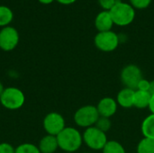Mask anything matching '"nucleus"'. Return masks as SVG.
I'll list each match as a JSON object with an SVG mask.
<instances>
[{"instance_id":"nucleus-1","label":"nucleus","mask_w":154,"mask_h":153,"mask_svg":"<svg viewBox=\"0 0 154 153\" xmlns=\"http://www.w3.org/2000/svg\"><path fill=\"white\" fill-rule=\"evenodd\" d=\"M59 149L65 152L74 153L80 149L83 143L82 133L74 127H65L57 136Z\"/></svg>"},{"instance_id":"nucleus-2","label":"nucleus","mask_w":154,"mask_h":153,"mask_svg":"<svg viewBox=\"0 0 154 153\" xmlns=\"http://www.w3.org/2000/svg\"><path fill=\"white\" fill-rule=\"evenodd\" d=\"M109 13L114 23L118 26H127L135 18V9L129 3H125L121 0H117Z\"/></svg>"},{"instance_id":"nucleus-3","label":"nucleus","mask_w":154,"mask_h":153,"mask_svg":"<svg viewBox=\"0 0 154 153\" xmlns=\"http://www.w3.org/2000/svg\"><path fill=\"white\" fill-rule=\"evenodd\" d=\"M25 102V96L23 92L15 87H5L0 96L1 105L8 110L14 111L23 107Z\"/></svg>"},{"instance_id":"nucleus-4","label":"nucleus","mask_w":154,"mask_h":153,"mask_svg":"<svg viewBox=\"0 0 154 153\" xmlns=\"http://www.w3.org/2000/svg\"><path fill=\"white\" fill-rule=\"evenodd\" d=\"M99 114L97 106L92 105H88L79 107L74 114L75 124L82 128H89L95 126L98 118Z\"/></svg>"},{"instance_id":"nucleus-5","label":"nucleus","mask_w":154,"mask_h":153,"mask_svg":"<svg viewBox=\"0 0 154 153\" xmlns=\"http://www.w3.org/2000/svg\"><path fill=\"white\" fill-rule=\"evenodd\" d=\"M82 137L83 142L93 151H102L108 142L106 133L100 131L96 126L85 129Z\"/></svg>"},{"instance_id":"nucleus-6","label":"nucleus","mask_w":154,"mask_h":153,"mask_svg":"<svg viewBox=\"0 0 154 153\" xmlns=\"http://www.w3.org/2000/svg\"><path fill=\"white\" fill-rule=\"evenodd\" d=\"M120 43V37L113 31L99 32L94 38L95 46L101 51L111 52L118 48Z\"/></svg>"},{"instance_id":"nucleus-7","label":"nucleus","mask_w":154,"mask_h":153,"mask_svg":"<svg viewBox=\"0 0 154 153\" xmlns=\"http://www.w3.org/2000/svg\"><path fill=\"white\" fill-rule=\"evenodd\" d=\"M42 126L47 134L57 136L66 127V123L62 115L57 112H51L44 116Z\"/></svg>"},{"instance_id":"nucleus-8","label":"nucleus","mask_w":154,"mask_h":153,"mask_svg":"<svg viewBox=\"0 0 154 153\" xmlns=\"http://www.w3.org/2000/svg\"><path fill=\"white\" fill-rule=\"evenodd\" d=\"M121 81L125 87L136 89L138 83L143 78L142 69L134 64L126 65L121 71Z\"/></svg>"},{"instance_id":"nucleus-9","label":"nucleus","mask_w":154,"mask_h":153,"mask_svg":"<svg viewBox=\"0 0 154 153\" xmlns=\"http://www.w3.org/2000/svg\"><path fill=\"white\" fill-rule=\"evenodd\" d=\"M18 31L13 26H5L0 30V49L4 51L14 50L19 43Z\"/></svg>"},{"instance_id":"nucleus-10","label":"nucleus","mask_w":154,"mask_h":153,"mask_svg":"<svg viewBox=\"0 0 154 153\" xmlns=\"http://www.w3.org/2000/svg\"><path fill=\"white\" fill-rule=\"evenodd\" d=\"M117 106L118 104L116 99L112 97H104L98 102L97 109L98 111L99 116L111 118L116 113Z\"/></svg>"},{"instance_id":"nucleus-11","label":"nucleus","mask_w":154,"mask_h":153,"mask_svg":"<svg viewBox=\"0 0 154 153\" xmlns=\"http://www.w3.org/2000/svg\"><path fill=\"white\" fill-rule=\"evenodd\" d=\"M114 22L111 17L109 11L100 12L95 18V27L99 32H107L112 31L114 26Z\"/></svg>"},{"instance_id":"nucleus-12","label":"nucleus","mask_w":154,"mask_h":153,"mask_svg":"<svg viewBox=\"0 0 154 153\" xmlns=\"http://www.w3.org/2000/svg\"><path fill=\"white\" fill-rule=\"evenodd\" d=\"M38 148L41 153H55L59 149L57 137L46 134L40 140Z\"/></svg>"},{"instance_id":"nucleus-13","label":"nucleus","mask_w":154,"mask_h":153,"mask_svg":"<svg viewBox=\"0 0 154 153\" xmlns=\"http://www.w3.org/2000/svg\"><path fill=\"white\" fill-rule=\"evenodd\" d=\"M134 89L124 87L121 89L116 96V102L118 106L124 108H131L134 106Z\"/></svg>"},{"instance_id":"nucleus-14","label":"nucleus","mask_w":154,"mask_h":153,"mask_svg":"<svg viewBox=\"0 0 154 153\" xmlns=\"http://www.w3.org/2000/svg\"><path fill=\"white\" fill-rule=\"evenodd\" d=\"M152 95L147 91L135 90L134 97V106L139 109H144L149 107Z\"/></svg>"},{"instance_id":"nucleus-15","label":"nucleus","mask_w":154,"mask_h":153,"mask_svg":"<svg viewBox=\"0 0 154 153\" xmlns=\"http://www.w3.org/2000/svg\"><path fill=\"white\" fill-rule=\"evenodd\" d=\"M143 137L154 140V115L151 114L142 123L141 126Z\"/></svg>"},{"instance_id":"nucleus-16","label":"nucleus","mask_w":154,"mask_h":153,"mask_svg":"<svg viewBox=\"0 0 154 153\" xmlns=\"http://www.w3.org/2000/svg\"><path fill=\"white\" fill-rule=\"evenodd\" d=\"M14 20V12L5 5H0V27L8 26Z\"/></svg>"},{"instance_id":"nucleus-17","label":"nucleus","mask_w":154,"mask_h":153,"mask_svg":"<svg viewBox=\"0 0 154 153\" xmlns=\"http://www.w3.org/2000/svg\"><path fill=\"white\" fill-rule=\"evenodd\" d=\"M136 153H154V140L143 138L137 145Z\"/></svg>"},{"instance_id":"nucleus-18","label":"nucleus","mask_w":154,"mask_h":153,"mask_svg":"<svg viewBox=\"0 0 154 153\" xmlns=\"http://www.w3.org/2000/svg\"><path fill=\"white\" fill-rule=\"evenodd\" d=\"M102 151L103 153H126L124 146L116 141H108Z\"/></svg>"},{"instance_id":"nucleus-19","label":"nucleus","mask_w":154,"mask_h":153,"mask_svg":"<svg viewBox=\"0 0 154 153\" xmlns=\"http://www.w3.org/2000/svg\"><path fill=\"white\" fill-rule=\"evenodd\" d=\"M15 153H41L38 146L33 143L25 142L15 148Z\"/></svg>"},{"instance_id":"nucleus-20","label":"nucleus","mask_w":154,"mask_h":153,"mask_svg":"<svg viewBox=\"0 0 154 153\" xmlns=\"http://www.w3.org/2000/svg\"><path fill=\"white\" fill-rule=\"evenodd\" d=\"M97 129H99L100 131L104 132V133H107L110 129H111V126H112V123H111V120L110 118H106V117H102L100 116L95 125Z\"/></svg>"},{"instance_id":"nucleus-21","label":"nucleus","mask_w":154,"mask_h":153,"mask_svg":"<svg viewBox=\"0 0 154 153\" xmlns=\"http://www.w3.org/2000/svg\"><path fill=\"white\" fill-rule=\"evenodd\" d=\"M152 0H129V4L134 9H145L150 6Z\"/></svg>"},{"instance_id":"nucleus-22","label":"nucleus","mask_w":154,"mask_h":153,"mask_svg":"<svg viewBox=\"0 0 154 153\" xmlns=\"http://www.w3.org/2000/svg\"><path fill=\"white\" fill-rule=\"evenodd\" d=\"M97 2L104 11H110L116 4L117 0H97Z\"/></svg>"},{"instance_id":"nucleus-23","label":"nucleus","mask_w":154,"mask_h":153,"mask_svg":"<svg viewBox=\"0 0 154 153\" xmlns=\"http://www.w3.org/2000/svg\"><path fill=\"white\" fill-rule=\"evenodd\" d=\"M0 153H15V148L8 142H1Z\"/></svg>"},{"instance_id":"nucleus-24","label":"nucleus","mask_w":154,"mask_h":153,"mask_svg":"<svg viewBox=\"0 0 154 153\" xmlns=\"http://www.w3.org/2000/svg\"><path fill=\"white\" fill-rule=\"evenodd\" d=\"M149 88H150V81L147 79L143 78L137 85V87L135 90H141V91H147L149 92Z\"/></svg>"},{"instance_id":"nucleus-25","label":"nucleus","mask_w":154,"mask_h":153,"mask_svg":"<svg viewBox=\"0 0 154 153\" xmlns=\"http://www.w3.org/2000/svg\"><path fill=\"white\" fill-rule=\"evenodd\" d=\"M58 3H60V5H72L74 4L77 0H55Z\"/></svg>"},{"instance_id":"nucleus-26","label":"nucleus","mask_w":154,"mask_h":153,"mask_svg":"<svg viewBox=\"0 0 154 153\" xmlns=\"http://www.w3.org/2000/svg\"><path fill=\"white\" fill-rule=\"evenodd\" d=\"M151 111L152 114L154 115V95L152 96V98H151V102H150V105H149V107H148Z\"/></svg>"},{"instance_id":"nucleus-27","label":"nucleus","mask_w":154,"mask_h":153,"mask_svg":"<svg viewBox=\"0 0 154 153\" xmlns=\"http://www.w3.org/2000/svg\"><path fill=\"white\" fill-rule=\"evenodd\" d=\"M149 93L153 96L154 95V80L150 81V88H149Z\"/></svg>"},{"instance_id":"nucleus-28","label":"nucleus","mask_w":154,"mask_h":153,"mask_svg":"<svg viewBox=\"0 0 154 153\" xmlns=\"http://www.w3.org/2000/svg\"><path fill=\"white\" fill-rule=\"evenodd\" d=\"M41 4H42V5H50V4H51L52 2H54L55 0H38Z\"/></svg>"},{"instance_id":"nucleus-29","label":"nucleus","mask_w":154,"mask_h":153,"mask_svg":"<svg viewBox=\"0 0 154 153\" xmlns=\"http://www.w3.org/2000/svg\"><path fill=\"white\" fill-rule=\"evenodd\" d=\"M5 87H4V85H3V83L0 81V96H1V95L3 94V92H4V90H5Z\"/></svg>"},{"instance_id":"nucleus-30","label":"nucleus","mask_w":154,"mask_h":153,"mask_svg":"<svg viewBox=\"0 0 154 153\" xmlns=\"http://www.w3.org/2000/svg\"><path fill=\"white\" fill-rule=\"evenodd\" d=\"M83 153H90V152H83Z\"/></svg>"},{"instance_id":"nucleus-31","label":"nucleus","mask_w":154,"mask_h":153,"mask_svg":"<svg viewBox=\"0 0 154 153\" xmlns=\"http://www.w3.org/2000/svg\"><path fill=\"white\" fill-rule=\"evenodd\" d=\"M65 153H70V152H65Z\"/></svg>"}]
</instances>
